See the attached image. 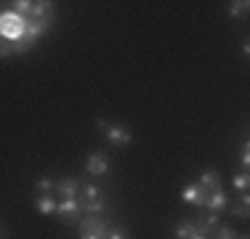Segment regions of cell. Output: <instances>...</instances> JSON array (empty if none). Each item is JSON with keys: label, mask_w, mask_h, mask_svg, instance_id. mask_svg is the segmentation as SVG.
Instances as JSON below:
<instances>
[{"label": "cell", "mask_w": 250, "mask_h": 239, "mask_svg": "<svg viewBox=\"0 0 250 239\" xmlns=\"http://www.w3.org/2000/svg\"><path fill=\"white\" fill-rule=\"evenodd\" d=\"M51 24H53V19H27L24 35H21V40L16 43V53H27L29 48L51 29Z\"/></svg>", "instance_id": "cell-1"}, {"label": "cell", "mask_w": 250, "mask_h": 239, "mask_svg": "<svg viewBox=\"0 0 250 239\" xmlns=\"http://www.w3.org/2000/svg\"><path fill=\"white\" fill-rule=\"evenodd\" d=\"M24 27H27V19L14 11H3L0 14V38L11 40V43H19L21 35H24Z\"/></svg>", "instance_id": "cell-2"}, {"label": "cell", "mask_w": 250, "mask_h": 239, "mask_svg": "<svg viewBox=\"0 0 250 239\" xmlns=\"http://www.w3.org/2000/svg\"><path fill=\"white\" fill-rule=\"evenodd\" d=\"M96 125L104 130V136H106L112 143H115V146H128V143L133 141V133H130L128 128H123V125H106L104 120H99Z\"/></svg>", "instance_id": "cell-3"}, {"label": "cell", "mask_w": 250, "mask_h": 239, "mask_svg": "<svg viewBox=\"0 0 250 239\" xmlns=\"http://www.w3.org/2000/svg\"><path fill=\"white\" fill-rule=\"evenodd\" d=\"M80 237L83 239H106V223L101 218H83Z\"/></svg>", "instance_id": "cell-4"}, {"label": "cell", "mask_w": 250, "mask_h": 239, "mask_svg": "<svg viewBox=\"0 0 250 239\" xmlns=\"http://www.w3.org/2000/svg\"><path fill=\"white\" fill-rule=\"evenodd\" d=\"M56 213L62 215V220L72 223L77 215L83 213V202H80V197H75V199H62V202L56 205Z\"/></svg>", "instance_id": "cell-5"}, {"label": "cell", "mask_w": 250, "mask_h": 239, "mask_svg": "<svg viewBox=\"0 0 250 239\" xmlns=\"http://www.w3.org/2000/svg\"><path fill=\"white\" fill-rule=\"evenodd\" d=\"M181 199L187 202V205H205V199H208V191L200 186V183H189V186H184L181 189Z\"/></svg>", "instance_id": "cell-6"}, {"label": "cell", "mask_w": 250, "mask_h": 239, "mask_svg": "<svg viewBox=\"0 0 250 239\" xmlns=\"http://www.w3.org/2000/svg\"><path fill=\"white\" fill-rule=\"evenodd\" d=\"M85 170H88V176H106L109 173V159L101 152H93L85 162Z\"/></svg>", "instance_id": "cell-7"}, {"label": "cell", "mask_w": 250, "mask_h": 239, "mask_svg": "<svg viewBox=\"0 0 250 239\" xmlns=\"http://www.w3.org/2000/svg\"><path fill=\"white\" fill-rule=\"evenodd\" d=\"M226 205H229V197L224 194V189H216V191L208 194V199H205V205H202V207H208L210 213H221Z\"/></svg>", "instance_id": "cell-8"}, {"label": "cell", "mask_w": 250, "mask_h": 239, "mask_svg": "<svg viewBox=\"0 0 250 239\" xmlns=\"http://www.w3.org/2000/svg\"><path fill=\"white\" fill-rule=\"evenodd\" d=\"M53 189H56V194H59V197H64V199H75L77 191H80V186H77L75 178H64V181H62V183H56Z\"/></svg>", "instance_id": "cell-9"}, {"label": "cell", "mask_w": 250, "mask_h": 239, "mask_svg": "<svg viewBox=\"0 0 250 239\" xmlns=\"http://www.w3.org/2000/svg\"><path fill=\"white\" fill-rule=\"evenodd\" d=\"M200 186L210 194V191H216V189H221V176H218L216 170H202V176H200Z\"/></svg>", "instance_id": "cell-10"}, {"label": "cell", "mask_w": 250, "mask_h": 239, "mask_svg": "<svg viewBox=\"0 0 250 239\" xmlns=\"http://www.w3.org/2000/svg\"><path fill=\"white\" fill-rule=\"evenodd\" d=\"M56 205H59V202L53 199L51 194H40V197H38V202H35L38 213H43V215H53V213H56Z\"/></svg>", "instance_id": "cell-11"}, {"label": "cell", "mask_w": 250, "mask_h": 239, "mask_svg": "<svg viewBox=\"0 0 250 239\" xmlns=\"http://www.w3.org/2000/svg\"><path fill=\"white\" fill-rule=\"evenodd\" d=\"M194 226H197V231H200V234H210V231H216L218 229V226H221V223H218V213H210V215H205V220H200V223H194Z\"/></svg>", "instance_id": "cell-12"}, {"label": "cell", "mask_w": 250, "mask_h": 239, "mask_svg": "<svg viewBox=\"0 0 250 239\" xmlns=\"http://www.w3.org/2000/svg\"><path fill=\"white\" fill-rule=\"evenodd\" d=\"M194 234V220H181L176 226V239H189Z\"/></svg>", "instance_id": "cell-13"}, {"label": "cell", "mask_w": 250, "mask_h": 239, "mask_svg": "<svg viewBox=\"0 0 250 239\" xmlns=\"http://www.w3.org/2000/svg\"><path fill=\"white\" fill-rule=\"evenodd\" d=\"M83 210L88 215H101V213H106V205L101 199H88L85 205H83Z\"/></svg>", "instance_id": "cell-14"}, {"label": "cell", "mask_w": 250, "mask_h": 239, "mask_svg": "<svg viewBox=\"0 0 250 239\" xmlns=\"http://www.w3.org/2000/svg\"><path fill=\"white\" fill-rule=\"evenodd\" d=\"M248 0H237V3H229V16H234V19H237V16H245L248 14Z\"/></svg>", "instance_id": "cell-15"}, {"label": "cell", "mask_w": 250, "mask_h": 239, "mask_svg": "<svg viewBox=\"0 0 250 239\" xmlns=\"http://www.w3.org/2000/svg\"><path fill=\"white\" fill-rule=\"evenodd\" d=\"M16 53V43H11V40L0 38V59H8Z\"/></svg>", "instance_id": "cell-16"}, {"label": "cell", "mask_w": 250, "mask_h": 239, "mask_svg": "<svg viewBox=\"0 0 250 239\" xmlns=\"http://www.w3.org/2000/svg\"><path fill=\"white\" fill-rule=\"evenodd\" d=\"M248 205H250V197H248V194H242V202H240L237 207H231V213L240 215V218H248Z\"/></svg>", "instance_id": "cell-17"}, {"label": "cell", "mask_w": 250, "mask_h": 239, "mask_svg": "<svg viewBox=\"0 0 250 239\" xmlns=\"http://www.w3.org/2000/svg\"><path fill=\"white\" fill-rule=\"evenodd\" d=\"M83 197H85V202L88 199H101V189L93 186V183H88V186H83Z\"/></svg>", "instance_id": "cell-18"}, {"label": "cell", "mask_w": 250, "mask_h": 239, "mask_svg": "<svg viewBox=\"0 0 250 239\" xmlns=\"http://www.w3.org/2000/svg\"><path fill=\"white\" fill-rule=\"evenodd\" d=\"M248 186H250V176H248V173H240V176L234 178V189L248 191Z\"/></svg>", "instance_id": "cell-19"}, {"label": "cell", "mask_w": 250, "mask_h": 239, "mask_svg": "<svg viewBox=\"0 0 250 239\" xmlns=\"http://www.w3.org/2000/svg\"><path fill=\"white\" fill-rule=\"evenodd\" d=\"M216 239H237V234H234V229H229V226H218Z\"/></svg>", "instance_id": "cell-20"}, {"label": "cell", "mask_w": 250, "mask_h": 239, "mask_svg": "<svg viewBox=\"0 0 250 239\" xmlns=\"http://www.w3.org/2000/svg\"><path fill=\"white\" fill-rule=\"evenodd\" d=\"M35 186H38V191H40V194H51V191H53V183L48 181V178H40V181L35 183Z\"/></svg>", "instance_id": "cell-21"}, {"label": "cell", "mask_w": 250, "mask_h": 239, "mask_svg": "<svg viewBox=\"0 0 250 239\" xmlns=\"http://www.w3.org/2000/svg\"><path fill=\"white\" fill-rule=\"evenodd\" d=\"M240 162H242V167H248V165H250V143H248V141L242 143V152H240Z\"/></svg>", "instance_id": "cell-22"}, {"label": "cell", "mask_w": 250, "mask_h": 239, "mask_svg": "<svg viewBox=\"0 0 250 239\" xmlns=\"http://www.w3.org/2000/svg\"><path fill=\"white\" fill-rule=\"evenodd\" d=\"M106 239H128V237H125V231H123V229L112 226V229H106Z\"/></svg>", "instance_id": "cell-23"}, {"label": "cell", "mask_w": 250, "mask_h": 239, "mask_svg": "<svg viewBox=\"0 0 250 239\" xmlns=\"http://www.w3.org/2000/svg\"><path fill=\"white\" fill-rule=\"evenodd\" d=\"M189 239H208V237H205V234H200V231H197V226H194V234L189 237Z\"/></svg>", "instance_id": "cell-24"}]
</instances>
